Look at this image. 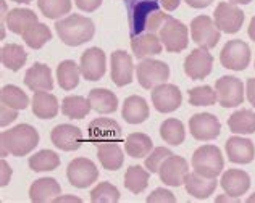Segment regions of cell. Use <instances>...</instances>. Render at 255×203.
Returning <instances> with one entry per match:
<instances>
[{
	"label": "cell",
	"mask_w": 255,
	"mask_h": 203,
	"mask_svg": "<svg viewBox=\"0 0 255 203\" xmlns=\"http://www.w3.org/2000/svg\"><path fill=\"white\" fill-rule=\"evenodd\" d=\"M125 8L131 37L144 32L157 34L170 18V15L163 13L157 0H125Z\"/></svg>",
	"instance_id": "cell-1"
},
{
	"label": "cell",
	"mask_w": 255,
	"mask_h": 203,
	"mask_svg": "<svg viewBox=\"0 0 255 203\" xmlns=\"http://www.w3.org/2000/svg\"><path fill=\"white\" fill-rule=\"evenodd\" d=\"M2 157L11 153L13 157H26L39 145V132L31 124H18L16 127L0 134Z\"/></svg>",
	"instance_id": "cell-2"
},
{
	"label": "cell",
	"mask_w": 255,
	"mask_h": 203,
	"mask_svg": "<svg viewBox=\"0 0 255 203\" xmlns=\"http://www.w3.org/2000/svg\"><path fill=\"white\" fill-rule=\"evenodd\" d=\"M55 29L60 40L70 47H78L89 42L96 34V26H94L92 19L81 15H70L63 19H58L55 23Z\"/></svg>",
	"instance_id": "cell-3"
},
{
	"label": "cell",
	"mask_w": 255,
	"mask_h": 203,
	"mask_svg": "<svg viewBox=\"0 0 255 203\" xmlns=\"http://www.w3.org/2000/svg\"><path fill=\"white\" fill-rule=\"evenodd\" d=\"M192 168L205 178H217L225 168V160L221 157L220 148L215 145L199 147L192 155Z\"/></svg>",
	"instance_id": "cell-4"
},
{
	"label": "cell",
	"mask_w": 255,
	"mask_h": 203,
	"mask_svg": "<svg viewBox=\"0 0 255 203\" xmlns=\"http://www.w3.org/2000/svg\"><path fill=\"white\" fill-rule=\"evenodd\" d=\"M158 37L162 40L163 47L171 53H178L187 49L189 44V31L179 21V19L168 18L158 31Z\"/></svg>",
	"instance_id": "cell-5"
},
{
	"label": "cell",
	"mask_w": 255,
	"mask_h": 203,
	"mask_svg": "<svg viewBox=\"0 0 255 203\" xmlns=\"http://www.w3.org/2000/svg\"><path fill=\"white\" fill-rule=\"evenodd\" d=\"M220 62L233 71H243L251 63V49L244 40L234 39L226 42L220 53Z\"/></svg>",
	"instance_id": "cell-6"
},
{
	"label": "cell",
	"mask_w": 255,
	"mask_h": 203,
	"mask_svg": "<svg viewBox=\"0 0 255 203\" xmlns=\"http://www.w3.org/2000/svg\"><path fill=\"white\" fill-rule=\"evenodd\" d=\"M218 103L223 108H236L244 102V84L234 76H221L215 83Z\"/></svg>",
	"instance_id": "cell-7"
},
{
	"label": "cell",
	"mask_w": 255,
	"mask_h": 203,
	"mask_svg": "<svg viewBox=\"0 0 255 203\" xmlns=\"http://www.w3.org/2000/svg\"><path fill=\"white\" fill-rule=\"evenodd\" d=\"M170 78V66L160 60H142L137 65V81L144 89H153L166 83Z\"/></svg>",
	"instance_id": "cell-8"
},
{
	"label": "cell",
	"mask_w": 255,
	"mask_h": 203,
	"mask_svg": "<svg viewBox=\"0 0 255 203\" xmlns=\"http://www.w3.org/2000/svg\"><path fill=\"white\" fill-rule=\"evenodd\" d=\"M191 36L192 40L202 49H213L221 37L218 26L210 16L200 15L191 21Z\"/></svg>",
	"instance_id": "cell-9"
},
{
	"label": "cell",
	"mask_w": 255,
	"mask_h": 203,
	"mask_svg": "<svg viewBox=\"0 0 255 203\" xmlns=\"http://www.w3.org/2000/svg\"><path fill=\"white\" fill-rule=\"evenodd\" d=\"M87 140L91 144H105V142H122V126L110 118H97L87 127Z\"/></svg>",
	"instance_id": "cell-10"
},
{
	"label": "cell",
	"mask_w": 255,
	"mask_h": 203,
	"mask_svg": "<svg viewBox=\"0 0 255 203\" xmlns=\"http://www.w3.org/2000/svg\"><path fill=\"white\" fill-rule=\"evenodd\" d=\"M66 178H68L71 186L78 189H86L97 181L99 169L91 160L75 158L73 161H70L68 168H66Z\"/></svg>",
	"instance_id": "cell-11"
},
{
	"label": "cell",
	"mask_w": 255,
	"mask_h": 203,
	"mask_svg": "<svg viewBox=\"0 0 255 203\" xmlns=\"http://www.w3.org/2000/svg\"><path fill=\"white\" fill-rule=\"evenodd\" d=\"M215 24L226 34H236L244 23V13L236 3L221 2L213 13Z\"/></svg>",
	"instance_id": "cell-12"
},
{
	"label": "cell",
	"mask_w": 255,
	"mask_h": 203,
	"mask_svg": "<svg viewBox=\"0 0 255 203\" xmlns=\"http://www.w3.org/2000/svg\"><path fill=\"white\" fill-rule=\"evenodd\" d=\"M189 174V163L178 155H171L166 158L158 169V176L163 184L170 187H179L184 184L186 176Z\"/></svg>",
	"instance_id": "cell-13"
},
{
	"label": "cell",
	"mask_w": 255,
	"mask_h": 203,
	"mask_svg": "<svg viewBox=\"0 0 255 203\" xmlns=\"http://www.w3.org/2000/svg\"><path fill=\"white\" fill-rule=\"evenodd\" d=\"M152 103L160 113H173L183 103V94L174 84H160L152 91Z\"/></svg>",
	"instance_id": "cell-14"
},
{
	"label": "cell",
	"mask_w": 255,
	"mask_h": 203,
	"mask_svg": "<svg viewBox=\"0 0 255 203\" xmlns=\"http://www.w3.org/2000/svg\"><path fill=\"white\" fill-rule=\"evenodd\" d=\"M189 132L196 140H215L221 132V124L217 116L210 113H197L189 119Z\"/></svg>",
	"instance_id": "cell-15"
},
{
	"label": "cell",
	"mask_w": 255,
	"mask_h": 203,
	"mask_svg": "<svg viewBox=\"0 0 255 203\" xmlns=\"http://www.w3.org/2000/svg\"><path fill=\"white\" fill-rule=\"evenodd\" d=\"M212 68H213L212 53H209V49H202V47L192 50L184 60V73L192 81L207 78L212 73Z\"/></svg>",
	"instance_id": "cell-16"
},
{
	"label": "cell",
	"mask_w": 255,
	"mask_h": 203,
	"mask_svg": "<svg viewBox=\"0 0 255 203\" xmlns=\"http://www.w3.org/2000/svg\"><path fill=\"white\" fill-rule=\"evenodd\" d=\"M110 76L118 87H123L132 83L134 65L132 57L125 50H115L110 57Z\"/></svg>",
	"instance_id": "cell-17"
},
{
	"label": "cell",
	"mask_w": 255,
	"mask_h": 203,
	"mask_svg": "<svg viewBox=\"0 0 255 203\" xmlns=\"http://www.w3.org/2000/svg\"><path fill=\"white\" fill-rule=\"evenodd\" d=\"M52 144L57 148L63 152H73L78 150L83 145L84 137L79 127L73 124H58L53 127V131L50 134Z\"/></svg>",
	"instance_id": "cell-18"
},
{
	"label": "cell",
	"mask_w": 255,
	"mask_h": 203,
	"mask_svg": "<svg viewBox=\"0 0 255 203\" xmlns=\"http://www.w3.org/2000/svg\"><path fill=\"white\" fill-rule=\"evenodd\" d=\"M81 74L87 81H99L105 74V53L99 47H91L81 55Z\"/></svg>",
	"instance_id": "cell-19"
},
{
	"label": "cell",
	"mask_w": 255,
	"mask_h": 203,
	"mask_svg": "<svg viewBox=\"0 0 255 203\" xmlns=\"http://www.w3.org/2000/svg\"><path fill=\"white\" fill-rule=\"evenodd\" d=\"M225 150L228 155V160L233 161V163H239V165L251 163L255 157L254 142L249 139L238 137V135H233V137L226 140Z\"/></svg>",
	"instance_id": "cell-20"
},
{
	"label": "cell",
	"mask_w": 255,
	"mask_h": 203,
	"mask_svg": "<svg viewBox=\"0 0 255 203\" xmlns=\"http://www.w3.org/2000/svg\"><path fill=\"white\" fill-rule=\"evenodd\" d=\"M131 49H132L134 57L144 60L145 57H152V55L162 53L163 44L157 34L144 32V34H139V36L131 37Z\"/></svg>",
	"instance_id": "cell-21"
},
{
	"label": "cell",
	"mask_w": 255,
	"mask_h": 203,
	"mask_svg": "<svg viewBox=\"0 0 255 203\" xmlns=\"http://www.w3.org/2000/svg\"><path fill=\"white\" fill-rule=\"evenodd\" d=\"M220 186L223 187V191L228 195L233 197H241L244 195L251 187V178L249 174L243 169H228L226 173H223L220 181Z\"/></svg>",
	"instance_id": "cell-22"
},
{
	"label": "cell",
	"mask_w": 255,
	"mask_h": 203,
	"mask_svg": "<svg viewBox=\"0 0 255 203\" xmlns=\"http://www.w3.org/2000/svg\"><path fill=\"white\" fill-rule=\"evenodd\" d=\"M217 186H218L217 178H205V176L199 174L196 171L187 174L186 181H184V187H186L187 194L196 199H200V200L209 199L215 192Z\"/></svg>",
	"instance_id": "cell-23"
},
{
	"label": "cell",
	"mask_w": 255,
	"mask_h": 203,
	"mask_svg": "<svg viewBox=\"0 0 255 203\" xmlns=\"http://www.w3.org/2000/svg\"><path fill=\"white\" fill-rule=\"evenodd\" d=\"M149 105L144 97L140 96H131L125 99L123 108H122V116L126 123L129 124H142L144 121L149 118Z\"/></svg>",
	"instance_id": "cell-24"
},
{
	"label": "cell",
	"mask_w": 255,
	"mask_h": 203,
	"mask_svg": "<svg viewBox=\"0 0 255 203\" xmlns=\"http://www.w3.org/2000/svg\"><path fill=\"white\" fill-rule=\"evenodd\" d=\"M24 84L31 91H52L53 79L50 68L44 63H34L24 74Z\"/></svg>",
	"instance_id": "cell-25"
},
{
	"label": "cell",
	"mask_w": 255,
	"mask_h": 203,
	"mask_svg": "<svg viewBox=\"0 0 255 203\" xmlns=\"http://www.w3.org/2000/svg\"><path fill=\"white\" fill-rule=\"evenodd\" d=\"M62 192L58 182L53 178H41L32 182L29 187V199L36 203H50L55 202V199Z\"/></svg>",
	"instance_id": "cell-26"
},
{
	"label": "cell",
	"mask_w": 255,
	"mask_h": 203,
	"mask_svg": "<svg viewBox=\"0 0 255 203\" xmlns=\"http://www.w3.org/2000/svg\"><path fill=\"white\" fill-rule=\"evenodd\" d=\"M58 100L50 91H37L32 97V113L36 118L52 119L58 114Z\"/></svg>",
	"instance_id": "cell-27"
},
{
	"label": "cell",
	"mask_w": 255,
	"mask_h": 203,
	"mask_svg": "<svg viewBox=\"0 0 255 203\" xmlns=\"http://www.w3.org/2000/svg\"><path fill=\"white\" fill-rule=\"evenodd\" d=\"M97 158L105 169L109 171H117L123 165V150L120 148L118 142H105L99 144L97 147Z\"/></svg>",
	"instance_id": "cell-28"
},
{
	"label": "cell",
	"mask_w": 255,
	"mask_h": 203,
	"mask_svg": "<svg viewBox=\"0 0 255 203\" xmlns=\"http://www.w3.org/2000/svg\"><path fill=\"white\" fill-rule=\"evenodd\" d=\"M6 28L13 34H23L26 29H29L32 24L39 23L37 15L29 8H13L6 15Z\"/></svg>",
	"instance_id": "cell-29"
},
{
	"label": "cell",
	"mask_w": 255,
	"mask_h": 203,
	"mask_svg": "<svg viewBox=\"0 0 255 203\" xmlns=\"http://www.w3.org/2000/svg\"><path fill=\"white\" fill-rule=\"evenodd\" d=\"M87 99H89L92 110L100 114L115 113L118 108V99L115 94L109 89H92Z\"/></svg>",
	"instance_id": "cell-30"
},
{
	"label": "cell",
	"mask_w": 255,
	"mask_h": 203,
	"mask_svg": "<svg viewBox=\"0 0 255 203\" xmlns=\"http://www.w3.org/2000/svg\"><path fill=\"white\" fill-rule=\"evenodd\" d=\"M125 150L131 158H145L153 150V142L144 132H132L125 140Z\"/></svg>",
	"instance_id": "cell-31"
},
{
	"label": "cell",
	"mask_w": 255,
	"mask_h": 203,
	"mask_svg": "<svg viewBox=\"0 0 255 203\" xmlns=\"http://www.w3.org/2000/svg\"><path fill=\"white\" fill-rule=\"evenodd\" d=\"M92 106L89 103V99L83 96H68L62 102V113L70 119H83L86 118Z\"/></svg>",
	"instance_id": "cell-32"
},
{
	"label": "cell",
	"mask_w": 255,
	"mask_h": 203,
	"mask_svg": "<svg viewBox=\"0 0 255 203\" xmlns=\"http://www.w3.org/2000/svg\"><path fill=\"white\" fill-rule=\"evenodd\" d=\"M79 74H81V68L73 62V60H63L57 66L58 86L65 91H73L79 84Z\"/></svg>",
	"instance_id": "cell-33"
},
{
	"label": "cell",
	"mask_w": 255,
	"mask_h": 203,
	"mask_svg": "<svg viewBox=\"0 0 255 203\" xmlns=\"http://www.w3.org/2000/svg\"><path fill=\"white\" fill-rule=\"evenodd\" d=\"M228 127L233 134H254L255 132V113L252 110H238L228 118Z\"/></svg>",
	"instance_id": "cell-34"
},
{
	"label": "cell",
	"mask_w": 255,
	"mask_h": 203,
	"mask_svg": "<svg viewBox=\"0 0 255 203\" xmlns=\"http://www.w3.org/2000/svg\"><path fill=\"white\" fill-rule=\"evenodd\" d=\"M150 171L142 166H129L125 173V187L132 194L144 192L149 186Z\"/></svg>",
	"instance_id": "cell-35"
},
{
	"label": "cell",
	"mask_w": 255,
	"mask_h": 203,
	"mask_svg": "<svg viewBox=\"0 0 255 203\" xmlns=\"http://www.w3.org/2000/svg\"><path fill=\"white\" fill-rule=\"evenodd\" d=\"M2 65L5 68H8L11 71H18L24 66L26 60H28V53L24 52V49L18 44H6L2 47Z\"/></svg>",
	"instance_id": "cell-36"
},
{
	"label": "cell",
	"mask_w": 255,
	"mask_h": 203,
	"mask_svg": "<svg viewBox=\"0 0 255 203\" xmlns=\"http://www.w3.org/2000/svg\"><path fill=\"white\" fill-rule=\"evenodd\" d=\"M0 102L6 106L15 108V110H24L29 105V97L26 96V92L21 91V87L15 84H6L0 92Z\"/></svg>",
	"instance_id": "cell-37"
},
{
	"label": "cell",
	"mask_w": 255,
	"mask_h": 203,
	"mask_svg": "<svg viewBox=\"0 0 255 203\" xmlns=\"http://www.w3.org/2000/svg\"><path fill=\"white\" fill-rule=\"evenodd\" d=\"M21 36L24 39L26 45L31 47V49H34V50L42 49L49 40H52V32L49 29V26H45L42 23L32 24L29 29H26L21 34Z\"/></svg>",
	"instance_id": "cell-38"
},
{
	"label": "cell",
	"mask_w": 255,
	"mask_h": 203,
	"mask_svg": "<svg viewBox=\"0 0 255 203\" xmlns=\"http://www.w3.org/2000/svg\"><path fill=\"white\" fill-rule=\"evenodd\" d=\"M160 135L162 139L170 145H181L186 139V131H184V124L181 123L179 119L170 118L163 121L162 127H160Z\"/></svg>",
	"instance_id": "cell-39"
},
{
	"label": "cell",
	"mask_w": 255,
	"mask_h": 203,
	"mask_svg": "<svg viewBox=\"0 0 255 203\" xmlns=\"http://www.w3.org/2000/svg\"><path fill=\"white\" fill-rule=\"evenodd\" d=\"M60 166V157L52 150H41L29 157V168L36 173L53 171Z\"/></svg>",
	"instance_id": "cell-40"
},
{
	"label": "cell",
	"mask_w": 255,
	"mask_h": 203,
	"mask_svg": "<svg viewBox=\"0 0 255 203\" xmlns=\"http://www.w3.org/2000/svg\"><path fill=\"white\" fill-rule=\"evenodd\" d=\"M37 6L45 18L58 19L71 11V0H37Z\"/></svg>",
	"instance_id": "cell-41"
},
{
	"label": "cell",
	"mask_w": 255,
	"mask_h": 203,
	"mask_svg": "<svg viewBox=\"0 0 255 203\" xmlns=\"http://www.w3.org/2000/svg\"><path fill=\"white\" fill-rule=\"evenodd\" d=\"M217 100V91L210 86H197L189 91V105L192 106H212Z\"/></svg>",
	"instance_id": "cell-42"
},
{
	"label": "cell",
	"mask_w": 255,
	"mask_h": 203,
	"mask_svg": "<svg viewBox=\"0 0 255 203\" xmlns=\"http://www.w3.org/2000/svg\"><path fill=\"white\" fill-rule=\"evenodd\" d=\"M120 200L118 189L110 182H99L91 191L92 203H117Z\"/></svg>",
	"instance_id": "cell-43"
},
{
	"label": "cell",
	"mask_w": 255,
	"mask_h": 203,
	"mask_svg": "<svg viewBox=\"0 0 255 203\" xmlns=\"http://www.w3.org/2000/svg\"><path fill=\"white\" fill-rule=\"evenodd\" d=\"M173 152L170 150L168 147H158L153 148V150L145 157V168L149 169L150 173H158L160 166H162L163 161L171 157Z\"/></svg>",
	"instance_id": "cell-44"
},
{
	"label": "cell",
	"mask_w": 255,
	"mask_h": 203,
	"mask_svg": "<svg viewBox=\"0 0 255 203\" xmlns=\"http://www.w3.org/2000/svg\"><path fill=\"white\" fill-rule=\"evenodd\" d=\"M147 202L149 203H174L176 202V197H174L173 192H170L168 189L158 187L147 197Z\"/></svg>",
	"instance_id": "cell-45"
},
{
	"label": "cell",
	"mask_w": 255,
	"mask_h": 203,
	"mask_svg": "<svg viewBox=\"0 0 255 203\" xmlns=\"http://www.w3.org/2000/svg\"><path fill=\"white\" fill-rule=\"evenodd\" d=\"M18 111L19 110H15V108H10L6 105H0V126L2 127H6L8 124H11L13 121H15L18 118Z\"/></svg>",
	"instance_id": "cell-46"
},
{
	"label": "cell",
	"mask_w": 255,
	"mask_h": 203,
	"mask_svg": "<svg viewBox=\"0 0 255 203\" xmlns=\"http://www.w3.org/2000/svg\"><path fill=\"white\" fill-rule=\"evenodd\" d=\"M75 3L79 10H83L86 13H92L102 5V0H75Z\"/></svg>",
	"instance_id": "cell-47"
},
{
	"label": "cell",
	"mask_w": 255,
	"mask_h": 203,
	"mask_svg": "<svg viewBox=\"0 0 255 203\" xmlns=\"http://www.w3.org/2000/svg\"><path fill=\"white\" fill-rule=\"evenodd\" d=\"M0 168H2V176H0V186L5 187L10 182V179H11V168H10V165L6 163L5 160L0 161Z\"/></svg>",
	"instance_id": "cell-48"
},
{
	"label": "cell",
	"mask_w": 255,
	"mask_h": 203,
	"mask_svg": "<svg viewBox=\"0 0 255 203\" xmlns=\"http://www.w3.org/2000/svg\"><path fill=\"white\" fill-rule=\"evenodd\" d=\"M246 94H247V100H249V102H251V105L255 108V78L247 79Z\"/></svg>",
	"instance_id": "cell-49"
},
{
	"label": "cell",
	"mask_w": 255,
	"mask_h": 203,
	"mask_svg": "<svg viewBox=\"0 0 255 203\" xmlns=\"http://www.w3.org/2000/svg\"><path fill=\"white\" fill-rule=\"evenodd\" d=\"M157 2L160 3V6H162L163 10H166V11H174L179 6L181 0H157Z\"/></svg>",
	"instance_id": "cell-50"
},
{
	"label": "cell",
	"mask_w": 255,
	"mask_h": 203,
	"mask_svg": "<svg viewBox=\"0 0 255 203\" xmlns=\"http://www.w3.org/2000/svg\"><path fill=\"white\" fill-rule=\"evenodd\" d=\"M184 2L189 6H192V8L200 10V8H207V6H210L213 0H184Z\"/></svg>",
	"instance_id": "cell-51"
},
{
	"label": "cell",
	"mask_w": 255,
	"mask_h": 203,
	"mask_svg": "<svg viewBox=\"0 0 255 203\" xmlns=\"http://www.w3.org/2000/svg\"><path fill=\"white\" fill-rule=\"evenodd\" d=\"M217 203H239V197H233V195H218L217 199H215Z\"/></svg>",
	"instance_id": "cell-52"
},
{
	"label": "cell",
	"mask_w": 255,
	"mask_h": 203,
	"mask_svg": "<svg viewBox=\"0 0 255 203\" xmlns=\"http://www.w3.org/2000/svg\"><path fill=\"white\" fill-rule=\"evenodd\" d=\"M58 202H76V203H81L83 200L79 197H73V195H66V197H62V195H58V197L55 199V203Z\"/></svg>",
	"instance_id": "cell-53"
},
{
	"label": "cell",
	"mask_w": 255,
	"mask_h": 203,
	"mask_svg": "<svg viewBox=\"0 0 255 203\" xmlns=\"http://www.w3.org/2000/svg\"><path fill=\"white\" fill-rule=\"evenodd\" d=\"M247 34H249V37L255 42V16L251 19V24H249V29H247Z\"/></svg>",
	"instance_id": "cell-54"
},
{
	"label": "cell",
	"mask_w": 255,
	"mask_h": 203,
	"mask_svg": "<svg viewBox=\"0 0 255 203\" xmlns=\"http://www.w3.org/2000/svg\"><path fill=\"white\" fill-rule=\"evenodd\" d=\"M228 2L236 3V5H247V3H251L252 0H228Z\"/></svg>",
	"instance_id": "cell-55"
},
{
	"label": "cell",
	"mask_w": 255,
	"mask_h": 203,
	"mask_svg": "<svg viewBox=\"0 0 255 203\" xmlns=\"http://www.w3.org/2000/svg\"><path fill=\"white\" fill-rule=\"evenodd\" d=\"M13 2H16V3H26V5H28V3L32 2V0H13Z\"/></svg>",
	"instance_id": "cell-56"
},
{
	"label": "cell",
	"mask_w": 255,
	"mask_h": 203,
	"mask_svg": "<svg viewBox=\"0 0 255 203\" xmlns=\"http://www.w3.org/2000/svg\"><path fill=\"white\" fill-rule=\"evenodd\" d=\"M247 203H255V192L251 195V197L249 199H247Z\"/></svg>",
	"instance_id": "cell-57"
}]
</instances>
